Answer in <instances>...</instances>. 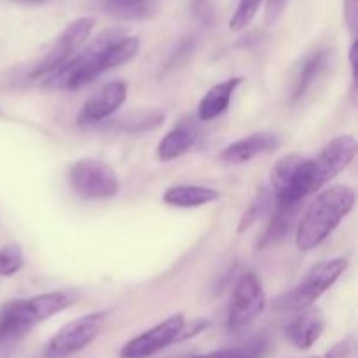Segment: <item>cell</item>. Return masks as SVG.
Instances as JSON below:
<instances>
[{"instance_id": "6da1fadb", "label": "cell", "mask_w": 358, "mask_h": 358, "mask_svg": "<svg viewBox=\"0 0 358 358\" xmlns=\"http://www.w3.org/2000/svg\"><path fill=\"white\" fill-rule=\"evenodd\" d=\"M76 299L73 292L55 290L3 304L0 308V358L13 357L14 350L35 325L65 311Z\"/></svg>"}, {"instance_id": "7a4b0ae2", "label": "cell", "mask_w": 358, "mask_h": 358, "mask_svg": "<svg viewBox=\"0 0 358 358\" xmlns=\"http://www.w3.org/2000/svg\"><path fill=\"white\" fill-rule=\"evenodd\" d=\"M357 154V140L352 135L336 136L327 143L313 159L304 157L299 168L296 180L287 194L278 203H289V205H303L304 199L313 192H318L325 184L338 177L353 159Z\"/></svg>"}, {"instance_id": "3957f363", "label": "cell", "mask_w": 358, "mask_h": 358, "mask_svg": "<svg viewBox=\"0 0 358 358\" xmlns=\"http://www.w3.org/2000/svg\"><path fill=\"white\" fill-rule=\"evenodd\" d=\"M355 199V191L348 185H334L320 192L297 222V248L310 252L324 243L341 220L352 212Z\"/></svg>"}, {"instance_id": "277c9868", "label": "cell", "mask_w": 358, "mask_h": 358, "mask_svg": "<svg viewBox=\"0 0 358 358\" xmlns=\"http://www.w3.org/2000/svg\"><path fill=\"white\" fill-rule=\"evenodd\" d=\"M348 268V261L343 257L329 259L313 266L292 290L280 296L275 303L276 311H301L313 306Z\"/></svg>"}, {"instance_id": "5b68a950", "label": "cell", "mask_w": 358, "mask_h": 358, "mask_svg": "<svg viewBox=\"0 0 358 358\" xmlns=\"http://www.w3.org/2000/svg\"><path fill=\"white\" fill-rule=\"evenodd\" d=\"M107 311H94L63 325L44 346V358H69L83 352L100 336L107 324Z\"/></svg>"}, {"instance_id": "8992f818", "label": "cell", "mask_w": 358, "mask_h": 358, "mask_svg": "<svg viewBox=\"0 0 358 358\" xmlns=\"http://www.w3.org/2000/svg\"><path fill=\"white\" fill-rule=\"evenodd\" d=\"M69 184L83 199L114 198L121 187L114 168L94 157H83L70 166Z\"/></svg>"}, {"instance_id": "52a82bcc", "label": "cell", "mask_w": 358, "mask_h": 358, "mask_svg": "<svg viewBox=\"0 0 358 358\" xmlns=\"http://www.w3.org/2000/svg\"><path fill=\"white\" fill-rule=\"evenodd\" d=\"M266 294L255 273L248 271L238 278L227 306V329L231 332H243L255 318L264 311Z\"/></svg>"}, {"instance_id": "ba28073f", "label": "cell", "mask_w": 358, "mask_h": 358, "mask_svg": "<svg viewBox=\"0 0 358 358\" xmlns=\"http://www.w3.org/2000/svg\"><path fill=\"white\" fill-rule=\"evenodd\" d=\"M94 27L93 17H77L70 21L65 30L58 35L55 44L49 48V51L42 56L41 62L31 69L28 73L30 79H45L52 72L65 65L73 55L80 49V45L87 41Z\"/></svg>"}, {"instance_id": "9c48e42d", "label": "cell", "mask_w": 358, "mask_h": 358, "mask_svg": "<svg viewBox=\"0 0 358 358\" xmlns=\"http://www.w3.org/2000/svg\"><path fill=\"white\" fill-rule=\"evenodd\" d=\"M185 318L182 313L166 318L161 324L154 325L149 331L142 332L136 338L129 339L121 350V358H149L156 353L163 352L171 345H177V338L180 334Z\"/></svg>"}, {"instance_id": "30bf717a", "label": "cell", "mask_w": 358, "mask_h": 358, "mask_svg": "<svg viewBox=\"0 0 358 358\" xmlns=\"http://www.w3.org/2000/svg\"><path fill=\"white\" fill-rule=\"evenodd\" d=\"M126 98H128V84L124 80H112V83L105 84L83 105L79 122L80 124H94V122L105 121L124 105Z\"/></svg>"}, {"instance_id": "8fae6325", "label": "cell", "mask_w": 358, "mask_h": 358, "mask_svg": "<svg viewBox=\"0 0 358 358\" xmlns=\"http://www.w3.org/2000/svg\"><path fill=\"white\" fill-rule=\"evenodd\" d=\"M280 143H282V140H280V136L276 135V133H252V135L243 136V138L236 140V142L224 147L222 152H220V159H222L224 163L229 164L248 163V161L261 156V154H268L271 152V150L278 149Z\"/></svg>"}, {"instance_id": "7c38bea8", "label": "cell", "mask_w": 358, "mask_h": 358, "mask_svg": "<svg viewBox=\"0 0 358 358\" xmlns=\"http://www.w3.org/2000/svg\"><path fill=\"white\" fill-rule=\"evenodd\" d=\"M199 140V126L194 119L184 117L159 140L156 149L157 159L168 163L187 154Z\"/></svg>"}, {"instance_id": "4fadbf2b", "label": "cell", "mask_w": 358, "mask_h": 358, "mask_svg": "<svg viewBox=\"0 0 358 358\" xmlns=\"http://www.w3.org/2000/svg\"><path fill=\"white\" fill-rule=\"evenodd\" d=\"M325 331V317L317 308L301 310L297 317H294L285 325V338L296 346L297 350H310Z\"/></svg>"}, {"instance_id": "5bb4252c", "label": "cell", "mask_w": 358, "mask_h": 358, "mask_svg": "<svg viewBox=\"0 0 358 358\" xmlns=\"http://www.w3.org/2000/svg\"><path fill=\"white\" fill-rule=\"evenodd\" d=\"M329 58H331V51L327 48H317L308 52L294 79L292 91H290L292 103L299 101L311 90V86L324 76L329 66Z\"/></svg>"}, {"instance_id": "9a60e30c", "label": "cell", "mask_w": 358, "mask_h": 358, "mask_svg": "<svg viewBox=\"0 0 358 358\" xmlns=\"http://www.w3.org/2000/svg\"><path fill=\"white\" fill-rule=\"evenodd\" d=\"M241 84H243V77H231V79L210 87L198 105L199 121L210 122L219 117V115H222L229 108L233 94L236 93Z\"/></svg>"}, {"instance_id": "2e32d148", "label": "cell", "mask_w": 358, "mask_h": 358, "mask_svg": "<svg viewBox=\"0 0 358 358\" xmlns=\"http://www.w3.org/2000/svg\"><path fill=\"white\" fill-rule=\"evenodd\" d=\"M220 198V192L203 185H173L163 194V201L177 208H198Z\"/></svg>"}, {"instance_id": "e0dca14e", "label": "cell", "mask_w": 358, "mask_h": 358, "mask_svg": "<svg viewBox=\"0 0 358 358\" xmlns=\"http://www.w3.org/2000/svg\"><path fill=\"white\" fill-rule=\"evenodd\" d=\"M96 9L124 21L147 20L157 9V0H98Z\"/></svg>"}, {"instance_id": "ac0fdd59", "label": "cell", "mask_w": 358, "mask_h": 358, "mask_svg": "<svg viewBox=\"0 0 358 358\" xmlns=\"http://www.w3.org/2000/svg\"><path fill=\"white\" fill-rule=\"evenodd\" d=\"M301 205H289V203H276V210L273 213V219L269 220V226L262 238L259 240V248H266L273 243L282 241L287 234L292 231L294 224L297 220Z\"/></svg>"}, {"instance_id": "d6986e66", "label": "cell", "mask_w": 358, "mask_h": 358, "mask_svg": "<svg viewBox=\"0 0 358 358\" xmlns=\"http://www.w3.org/2000/svg\"><path fill=\"white\" fill-rule=\"evenodd\" d=\"M304 157L301 154L292 152L285 154L275 163V166L269 171V182H271V191L276 198H282L296 180L299 168L303 164Z\"/></svg>"}, {"instance_id": "ffe728a7", "label": "cell", "mask_w": 358, "mask_h": 358, "mask_svg": "<svg viewBox=\"0 0 358 358\" xmlns=\"http://www.w3.org/2000/svg\"><path fill=\"white\" fill-rule=\"evenodd\" d=\"M273 206V191L268 187H262L261 191L255 194V198L252 199L250 205L247 206V210L241 215L240 224H238V234H243L245 231L250 229L254 224H257L262 217L268 213V210Z\"/></svg>"}, {"instance_id": "44dd1931", "label": "cell", "mask_w": 358, "mask_h": 358, "mask_svg": "<svg viewBox=\"0 0 358 358\" xmlns=\"http://www.w3.org/2000/svg\"><path fill=\"white\" fill-rule=\"evenodd\" d=\"M268 348L269 339L266 336H255L243 345L212 352V358H261Z\"/></svg>"}, {"instance_id": "7402d4cb", "label": "cell", "mask_w": 358, "mask_h": 358, "mask_svg": "<svg viewBox=\"0 0 358 358\" xmlns=\"http://www.w3.org/2000/svg\"><path fill=\"white\" fill-rule=\"evenodd\" d=\"M164 121V112L150 110V112H136V114L126 115L121 121H115L117 126L124 131L136 133V131H147V129H154Z\"/></svg>"}, {"instance_id": "603a6c76", "label": "cell", "mask_w": 358, "mask_h": 358, "mask_svg": "<svg viewBox=\"0 0 358 358\" xmlns=\"http://www.w3.org/2000/svg\"><path fill=\"white\" fill-rule=\"evenodd\" d=\"M23 248L17 243L6 245L0 248V276H13L23 268Z\"/></svg>"}, {"instance_id": "cb8c5ba5", "label": "cell", "mask_w": 358, "mask_h": 358, "mask_svg": "<svg viewBox=\"0 0 358 358\" xmlns=\"http://www.w3.org/2000/svg\"><path fill=\"white\" fill-rule=\"evenodd\" d=\"M262 0H240L238 2L236 10L229 20V30L231 31H241L254 21L257 16V10L261 7Z\"/></svg>"}, {"instance_id": "d4e9b609", "label": "cell", "mask_w": 358, "mask_h": 358, "mask_svg": "<svg viewBox=\"0 0 358 358\" xmlns=\"http://www.w3.org/2000/svg\"><path fill=\"white\" fill-rule=\"evenodd\" d=\"M191 13L203 27H210L215 20V0H192Z\"/></svg>"}, {"instance_id": "484cf974", "label": "cell", "mask_w": 358, "mask_h": 358, "mask_svg": "<svg viewBox=\"0 0 358 358\" xmlns=\"http://www.w3.org/2000/svg\"><path fill=\"white\" fill-rule=\"evenodd\" d=\"M325 358H357L358 343L355 336H346L339 343H336L331 350L324 353Z\"/></svg>"}, {"instance_id": "4316f807", "label": "cell", "mask_w": 358, "mask_h": 358, "mask_svg": "<svg viewBox=\"0 0 358 358\" xmlns=\"http://www.w3.org/2000/svg\"><path fill=\"white\" fill-rule=\"evenodd\" d=\"M210 322L206 320V318H194V320H191V324H187L185 322L184 327H182L180 334H178L177 338V343H184L187 341V339H192L196 338V336H199L201 332H205L206 329H208Z\"/></svg>"}, {"instance_id": "83f0119b", "label": "cell", "mask_w": 358, "mask_h": 358, "mask_svg": "<svg viewBox=\"0 0 358 358\" xmlns=\"http://www.w3.org/2000/svg\"><path fill=\"white\" fill-rule=\"evenodd\" d=\"M289 0H268L266 2V27H273L282 17Z\"/></svg>"}, {"instance_id": "f1b7e54d", "label": "cell", "mask_w": 358, "mask_h": 358, "mask_svg": "<svg viewBox=\"0 0 358 358\" xmlns=\"http://www.w3.org/2000/svg\"><path fill=\"white\" fill-rule=\"evenodd\" d=\"M345 17L350 30L355 35L357 21H358V0H345Z\"/></svg>"}, {"instance_id": "f546056e", "label": "cell", "mask_w": 358, "mask_h": 358, "mask_svg": "<svg viewBox=\"0 0 358 358\" xmlns=\"http://www.w3.org/2000/svg\"><path fill=\"white\" fill-rule=\"evenodd\" d=\"M13 2H17V3H28V6H38V3L48 2V0H13Z\"/></svg>"}, {"instance_id": "4dcf8cb0", "label": "cell", "mask_w": 358, "mask_h": 358, "mask_svg": "<svg viewBox=\"0 0 358 358\" xmlns=\"http://www.w3.org/2000/svg\"><path fill=\"white\" fill-rule=\"evenodd\" d=\"M191 358H212V353H208V355H198V357H191Z\"/></svg>"}, {"instance_id": "1f68e13d", "label": "cell", "mask_w": 358, "mask_h": 358, "mask_svg": "<svg viewBox=\"0 0 358 358\" xmlns=\"http://www.w3.org/2000/svg\"><path fill=\"white\" fill-rule=\"evenodd\" d=\"M306 358H325V355H320V357H306Z\"/></svg>"}]
</instances>
